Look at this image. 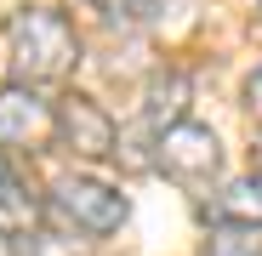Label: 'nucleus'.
Returning <instances> with one entry per match:
<instances>
[{"label": "nucleus", "mask_w": 262, "mask_h": 256, "mask_svg": "<svg viewBox=\"0 0 262 256\" xmlns=\"http://www.w3.org/2000/svg\"><path fill=\"white\" fill-rule=\"evenodd\" d=\"M6 52L23 85H52L69 80L80 63V34L57 6H17L6 23Z\"/></svg>", "instance_id": "obj_1"}, {"label": "nucleus", "mask_w": 262, "mask_h": 256, "mask_svg": "<svg viewBox=\"0 0 262 256\" xmlns=\"http://www.w3.org/2000/svg\"><path fill=\"white\" fill-rule=\"evenodd\" d=\"M46 205H52V217H57L63 228H74V234H92V239L114 234V228L125 222V211H131L120 188L92 182V177H57Z\"/></svg>", "instance_id": "obj_2"}, {"label": "nucleus", "mask_w": 262, "mask_h": 256, "mask_svg": "<svg viewBox=\"0 0 262 256\" xmlns=\"http://www.w3.org/2000/svg\"><path fill=\"white\" fill-rule=\"evenodd\" d=\"M154 165H160L177 188H205L216 171H223V143H216L211 125H200V120H177L171 131L154 137Z\"/></svg>", "instance_id": "obj_3"}, {"label": "nucleus", "mask_w": 262, "mask_h": 256, "mask_svg": "<svg viewBox=\"0 0 262 256\" xmlns=\"http://www.w3.org/2000/svg\"><path fill=\"white\" fill-rule=\"evenodd\" d=\"M57 137V108L34 85H0V148L12 154H40Z\"/></svg>", "instance_id": "obj_4"}, {"label": "nucleus", "mask_w": 262, "mask_h": 256, "mask_svg": "<svg viewBox=\"0 0 262 256\" xmlns=\"http://www.w3.org/2000/svg\"><path fill=\"white\" fill-rule=\"evenodd\" d=\"M57 137H63V148L80 154V159H108V154H120V148H114V143H120V125H114V114H108L103 103H92V97H63V108H57Z\"/></svg>", "instance_id": "obj_5"}, {"label": "nucleus", "mask_w": 262, "mask_h": 256, "mask_svg": "<svg viewBox=\"0 0 262 256\" xmlns=\"http://www.w3.org/2000/svg\"><path fill=\"white\" fill-rule=\"evenodd\" d=\"M200 211H205L216 228H245V234H256V228H262V171H251V177H234L223 194L205 199Z\"/></svg>", "instance_id": "obj_6"}, {"label": "nucleus", "mask_w": 262, "mask_h": 256, "mask_svg": "<svg viewBox=\"0 0 262 256\" xmlns=\"http://www.w3.org/2000/svg\"><path fill=\"white\" fill-rule=\"evenodd\" d=\"M183 103H188V80L171 68V74H160V80L148 85V97H143V120L154 125V131H171V125L183 120Z\"/></svg>", "instance_id": "obj_7"}, {"label": "nucleus", "mask_w": 262, "mask_h": 256, "mask_svg": "<svg viewBox=\"0 0 262 256\" xmlns=\"http://www.w3.org/2000/svg\"><path fill=\"white\" fill-rule=\"evenodd\" d=\"M40 228V199L12 177L6 188H0V234L6 239H23V234H34Z\"/></svg>", "instance_id": "obj_8"}, {"label": "nucleus", "mask_w": 262, "mask_h": 256, "mask_svg": "<svg viewBox=\"0 0 262 256\" xmlns=\"http://www.w3.org/2000/svg\"><path fill=\"white\" fill-rule=\"evenodd\" d=\"M205 256H262V239L245 228H216L205 239Z\"/></svg>", "instance_id": "obj_9"}, {"label": "nucleus", "mask_w": 262, "mask_h": 256, "mask_svg": "<svg viewBox=\"0 0 262 256\" xmlns=\"http://www.w3.org/2000/svg\"><path fill=\"white\" fill-rule=\"evenodd\" d=\"M97 12H108V17H148V6L154 0H92Z\"/></svg>", "instance_id": "obj_10"}, {"label": "nucleus", "mask_w": 262, "mask_h": 256, "mask_svg": "<svg viewBox=\"0 0 262 256\" xmlns=\"http://www.w3.org/2000/svg\"><path fill=\"white\" fill-rule=\"evenodd\" d=\"M29 256H74L63 239H52V234H29Z\"/></svg>", "instance_id": "obj_11"}, {"label": "nucleus", "mask_w": 262, "mask_h": 256, "mask_svg": "<svg viewBox=\"0 0 262 256\" xmlns=\"http://www.w3.org/2000/svg\"><path fill=\"white\" fill-rule=\"evenodd\" d=\"M245 108H251V114L262 120V68H256V74L245 80Z\"/></svg>", "instance_id": "obj_12"}, {"label": "nucleus", "mask_w": 262, "mask_h": 256, "mask_svg": "<svg viewBox=\"0 0 262 256\" xmlns=\"http://www.w3.org/2000/svg\"><path fill=\"white\" fill-rule=\"evenodd\" d=\"M12 182V171H6V148H0V188H6Z\"/></svg>", "instance_id": "obj_13"}]
</instances>
